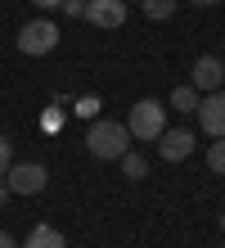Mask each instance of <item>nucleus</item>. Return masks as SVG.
<instances>
[{
	"label": "nucleus",
	"mask_w": 225,
	"mask_h": 248,
	"mask_svg": "<svg viewBox=\"0 0 225 248\" xmlns=\"http://www.w3.org/2000/svg\"><path fill=\"white\" fill-rule=\"evenodd\" d=\"M86 149L99 158V163H117L126 149H131V131L126 122H90L86 131Z\"/></svg>",
	"instance_id": "nucleus-1"
},
{
	"label": "nucleus",
	"mask_w": 225,
	"mask_h": 248,
	"mask_svg": "<svg viewBox=\"0 0 225 248\" xmlns=\"http://www.w3.org/2000/svg\"><path fill=\"white\" fill-rule=\"evenodd\" d=\"M126 131L131 140H158L162 131H167V104H158V99H135L131 104V118H126Z\"/></svg>",
	"instance_id": "nucleus-2"
},
{
	"label": "nucleus",
	"mask_w": 225,
	"mask_h": 248,
	"mask_svg": "<svg viewBox=\"0 0 225 248\" xmlns=\"http://www.w3.org/2000/svg\"><path fill=\"white\" fill-rule=\"evenodd\" d=\"M59 46V27L50 18H32V23H23L18 27V50L23 54H32V59H41V54H50Z\"/></svg>",
	"instance_id": "nucleus-3"
},
{
	"label": "nucleus",
	"mask_w": 225,
	"mask_h": 248,
	"mask_svg": "<svg viewBox=\"0 0 225 248\" xmlns=\"http://www.w3.org/2000/svg\"><path fill=\"white\" fill-rule=\"evenodd\" d=\"M221 81H225V63L216 59V54H203V59H194V68H189V86H194L198 95L221 91Z\"/></svg>",
	"instance_id": "nucleus-4"
},
{
	"label": "nucleus",
	"mask_w": 225,
	"mask_h": 248,
	"mask_svg": "<svg viewBox=\"0 0 225 248\" xmlns=\"http://www.w3.org/2000/svg\"><path fill=\"white\" fill-rule=\"evenodd\" d=\"M5 181H9L14 194H41L45 181H50V171H45L41 163H14V167L5 171Z\"/></svg>",
	"instance_id": "nucleus-5"
},
{
	"label": "nucleus",
	"mask_w": 225,
	"mask_h": 248,
	"mask_svg": "<svg viewBox=\"0 0 225 248\" xmlns=\"http://www.w3.org/2000/svg\"><path fill=\"white\" fill-rule=\"evenodd\" d=\"M198 126L207 131V136H225V91H212L198 99Z\"/></svg>",
	"instance_id": "nucleus-6"
},
{
	"label": "nucleus",
	"mask_w": 225,
	"mask_h": 248,
	"mask_svg": "<svg viewBox=\"0 0 225 248\" xmlns=\"http://www.w3.org/2000/svg\"><path fill=\"white\" fill-rule=\"evenodd\" d=\"M86 23H95V27H122L126 23V0H86Z\"/></svg>",
	"instance_id": "nucleus-7"
},
{
	"label": "nucleus",
	"mask_w": 225,
	"mask_h": 248,
	"mask_svg": "<svg viewBox=\"0 0 225 248\" xmlns=\"http://www.w3.org/2000/svg\"><path fill=\"white\" fill-rule=\"evenodd\" d=\"M158 140H162L158 154L167 158V163H185V158L194 154V131H185V126H180V131H162Z\"/></svg>",
	"instance_id": "nucleus-8"
},
{
	"label": "nucleus",
	"mask_w": 225,
	"mask_h": 248,
	"mask_svg": "<svg viewBox=\"0 0 225 248\" xmlns=\"http://www.w3.org/2000/svg\"><path fill=\"white\" fill-rule=\"evenodd\" d=\"M23 248H68V239L59 235L54 226H36L32 235H27V244H23Z\"/></svg>",
	"instance_id": "nucleus-9"
},
{
	"label": "nucleus",
	"mask_w": 225,
	"mask_h": 248,
	"mask_svg": "<svg viewBox=\"0 0 225 248\" xmlns=\"http://www.w3.org/2000/svg\"><path fill=\"white\" fill-rule=\"evenodd\" d=\"M171 108H180V113H198V91L185 81V86H176L171 91Z\"/></svg>",
	"instance_id": "nucleus-10"
},
{
	"label": "nucleus",
	"mask_w": 225,
	"mask_h": 248,
	"mask_svg": "<svg viewBox=\"0 0 225 248\" xmlns=\"http://www.w3.org/2000/svg\"><path fill=\"white\" fill-rule=\"evenodd\" d=\"M117 163H122V171H126V181H144V176H149V163H144L140 154H131V149H126L122 158H117Z\"/></svg>",
	"instance_id": "nucleus-11"
},
{
	"label": "nucleus",
	"mask_w": 225,
	"mask_h": 248,
	"mask_svg": "<svg viewBox=\"0 0 225 248\" xmlns=\"http://www.w3.org/2000/svg\"><path fill=\"white\" fill-rule=\"evenodd\" d=\"M140 5H144V18L162 23V18H171V14H176V5H180V0H140Z\"/></svg>",
	"instance_id": "nucleus-12"
},
{
	"label": "nucleus",
	"mask_w": 225,
	"mask_h": 248,
	"mask_svg": "<svg viewBox=\"0 0 225 248\" xmlns=\"http://www.w3.org/2000/svg\"><path fill=\"white\" fill-rule=\"evenodd\" d=\"M207 167H212V171H221V176H225V136H216L212 144H207Z\"/></svg>",
	"instance_id": "nucleus-13"
},
{
	"label": "nucleus",
	"mask_w": 225,
	"mask_h": 248,
	"mask_svg": "<svg viewBox=\"0 0 225 248\" xmlns=\"http://www.w3.org/2000/svg\"><path fill=\"white\" fill-rule=\"evenodd\" d=\"M9 167H14V144H9V136H5V131H0V176H5Z\"/></svg>",
	"instance_id": "nucleus-14"
},
{
	"label": "nucleus",
	"mask_w": 225,
	"mask_h": 248,
	"mask_svg": "<svg viewBox=\"0 0 225 248\" xmlns=\"http://www.w3.org/2000/svg\"><path fill=\"white\" fill-rule=\"evenodd\" d=\"M68 14V18H86V0H63V5H59Z\"/></svg>",
	"instance_id": "nucleus-15"
},
{
	"label": "nucleus",
	"mask_w": 225,
	"mask_h": 248,
	"mask_svg": "<svg viewBox=\"0 0 225 248\" xmlns=\"http://www.w3.org/2000/svg\"><path fill=\"white\" fill-rule=\"evenodd\" d=\"M32 5H36V9H59L63 0H32Z\"/></svg>",
	"instance_id": "nucleus-16"
},
{
	"label": "nucleus",
	"mask_w": 225,
	"mask_h": 248,
	"mask_svg": "<svg viewBox=\"0 0 225 248\" xmlns=\"http://www.w3.org/2000/svg\"><path fill=\"white\" fill-rule=\"evenodd\" d=\"M9 194H14V189H9V181H5V176H0V203H5Z\"/></svg>",
	"instance_id": "nucleus-17"
},
{
	"label": "nucleus",
	"mask_w": 225,
	"mask_h": 248,
	"mask_svg": "<svg viewBox=\"0 0 225 248\" xmlns=\"http://www.w3.org/2000/svg\"><path fill=\"white\" fill-rule=\"evenodd\" d=\"M0 248H18V244H14V235H5V230H0Z\"/></svg>",
	"instance_id": "nucleus-18"
},
{
	"label": "nucleus",
	"mask_w": 225,
	"mask_h": 248,
	"mask_svg": "<svg viewBox=\"0 0 225 248\" xmlns=\"http://www.w3.org/2000/svg\"><path fill=\"white\" fill-rule=\"evenodd\" d=\"M189 5H203L207 9V5H221V0H189Z\"/></svg>",
	"instance_id": "nucleus-19"
},
{
	"label": "nucleus",
	"mask_w": 225,
	"mask_h": 248,
	"mask_svg": "<svg viewBox=\"0 0 225 248\" xmlns=\"http://www.w3.org/2000/svg\"><path fill=\"white\" fill-rule=\"evenodd\" d=\"M221 230H225V212H221Z\"/></svg>",
	"instance_id": "nucleus-20"
}]
</instances>
